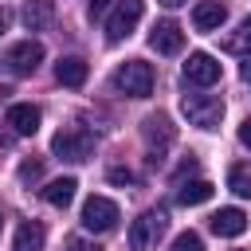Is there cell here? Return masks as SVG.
<instances>
[{
	"instance_id": "obj_1",
	"label": "cell",
	"mask_w": 251,
	"mask_h": 251,
	"mask_svg": "<svg viewBox=\"0 0 251 251\" xmlns=\"http://www.w3.org/2000/svg\"><path fill=\"white\" fill-rule=\"evenodd\" d=\"M169 231V216L161 212V208H149V212H141L133 224H129V251H153L157 247V239Z\"/></svg>"
},
{
	"instance_id": "obj_2",
	"label": "cell",
	"mask_w": 251,
	"mask_h": 251,
	"mask_svg": "<svg viewBox=\"0 0 251 251\" xmlns=\"http://www.w3.org/2000/svg\"><path fill=\"white\" fill-rule=\"evenodd\" d=\"M51 153L55 157H63V161H90V153H94V137H90V129H82V126H63L55 137H51Z\"/></svg>"
},
{
	"instance_id": "obj_3",
	"label": "cell",
	"mask_w": 251,
	"mask_h": 251,
	"mask_svg": "<svg viewBox=\"0 0 251 251\" xmlns=\"http://www.w3.org/2000/svg\"><path fill=\"white\" fill-rule=\"evenodd\" d=\"M114 86L129 98H149L153 94V67L145 59H129L114 71Z\"/></svg>"
},
{
	"instance_id": "obj_4",
	"label": "cell",
	"mask_w": 251,
	"mask_h": 251,
	"mask_svg": "<svg viewBox=\"0 0 251 251\" xmlns=\"http://www.w3.org/2000/svg\"><path fill=\"white\" fill-rule=\"evenodd\" d=\"M180 110H184V118H188L192 126H200V129H216L220 118H224V102H220L216 94H184V98H180Z\"/></svg>"
},
{
	"instance_id": "obj_5",
	"label": "cell",
	"mask_w": 251,
	"mask_h": 251,
	"mask_svg": "<svg viewBox=\"0 0 251 251\" xmlns=\"http://www.w3.org/2000/svg\"><path fill=\"white\" fill-rule=\"evenodd\" d=\"M141 12H145V0H118V8H114L110 20H106V39H110V43L129 39L133 27L141 24Z\"/></svg>"
},
{
	"instance_id": "obj_6",
	"label": "cell",
	"mask_w": 251,
	"mask_h": 251,
	"mask_svg": "<svg viewBox=\"0 0 251 251\" xmlns=\"http://www.w3.org/2000/svg\"><path fill=\"white\" fill-rule=\"evenodd\" d=\"M141 133H145V141H149V165H157L161 153H165V149L173 145V137H176V129H173V122H169L165 114H149L145 126H141Z\"/></svg>"
},
{
	"instance_id": "obj_7",
	"label": "cell",
	"mask_w": 251,
	"mask_h": 251,
	"mask_svg": "<svg viewBox=\"0 0 251 251\" xmlns=\"http://www.w3.org/2000/svg\"><path fill=\"white\" fill-rule=\"evenodd\" d=\"M118 224V204L110 196H90L82 204V227L86 231H110Z\"/></svg>"
},
{
	"instance_id": "obj_8",
	"label": "cell",
	"mask_w": 251,
	"mask_h": 251,
	"mask_svg": "<svg viewBox=\"0 0 251 251\" xmlns=\"http://www.w3.org/2000/svg\"><path fill=\"white\" fill-rule=\"evenodd\" d=\"M184 82L188 86H212V82H220V63L208 51H192L188 63H184Z\"/></svg>"
},
{
	"instance_id": "obj_9",
	"label": "cell",
	"mask_w": 251,
	"mask_h": 251,
	"mask_svg": "<svg viewBox=\"0 0 251 251\" xmlns=\"http://www.w3.org/2000/svg\"><path fill=\"white\" fill-rule=\"evenodd\" d=\"M149 47L161 51V55H176V51L184 47V31H180V24H176V20H161V24H153V31H149Z\"/></svg>"
},
{
	"instance_id": "obj_10",
	"label": "cell",
	"mask_w": 251,
	"mask_h": 251,
	"mask_svg": "<svg viewBox=\"0 0 251 251\" xmlns=\"http://www.w3.org/2000/svg\"><path fill=\"white\" fill-rule=\"evenodd\" d=\"M39 63H43V43H35V39H24V43H16L8 51V67L16 75H35Z\"/></svg>"
},
{
	"instance_id": "obj_11",
	"label": "cell",
	"mask_w": 251,
	"mask_h": 251,
	"mask_svg": "<svg viewBox=\"0 0 251 251\" xmlns=\"http://www.w3.org/2000/svg\"><path fill=\"white\" fill-rule=\"evenodd\" d=\"M8 126L16 137H31L39 129V110L31 102H16V106H8Z\"/></svg>"
},
{
	"instance_id": "obj_12",
	"label": "cell",
	"mask_w": 251,
	"mask_h": 251,
	"mask_svg": "<svg viewBox=\"0 0 251 251\" xmlns=\"http://www.w3.org/2000/svg\"><path fill=\"white\" fill-rule=\"evenodd\" d=\"M224 20H227V8H224L220 0H200V4L192 8V27H196V31H216Z\"/></svg>"
},
{
	"instance_id": "obj_13",
	"label": "cell",
	"mask_w": 251,
	"mask_h": 251,
	"mask_svg": "<svg viewBox=\"0 0 251 251\" xmlns=\"http://www.w3.org/2000/svg\"><path fill=\"white\" fill-rule=\"evenodd\" d=\"M212 231H216V235H227V239L243 235V231H247V212H239V208H220V212L212 216Z\"/></svg>"
},
{
	"instance_id": "obj_14",
	"label": "cell",
	"mask_w": 251,
	"mask_h": 251,
	"mask_svg": "<svg viewBox=\"0 0 251 251\" xmlns=\"http://www.w3.org/2000/svg\"><path fill=\"white\" fill-rule=\"evenodd\" d=\"M55 20V0H27L24 4V27L27 31H43Z\"/></svg>"
},
{
	"instance_id": "obj_15",
	"label": "cell",
	"mask_w": 251,
	"mask_h": 251,
	"mask_svg": "<svg viewBox=\"0 0 251 251\" xmlns=\"http://www.w3.org/2000/svg\"><path fill=\"white\" fill-rule=\"evenodd\" d=\"M55 78H59L63 86L78 90V86L86 82V63H82L78 55H67V59H59V63H55Z\"/></svg>"
},
{
	"instance_id": "obj_16",
	"label": "cell",
	"mask_w": 251,
	"mask_h": 251,
	"mask_svg": "<svg viewBox=\"0 0 251 251\" xmlns=\"http://www.w3.org/2000/svg\"><path fill=\"white\" fill-rule=\"evenodd\" d=\"M12 251H43V224H39V220H24V224L16 227Z\"/></svg>"
},
{
	"instance_id": "obj_17",
	"label": "cell",
	"mask_w": 251,
	"mask_h": 251,
	"mask_svg": "<svg viewBox=\"0 0 251 251\" xmlns=\"http://www.w3.org/2000/svg\"><path fill=\"white\" fill-rule=\"evenodd\" d=\"M75 188H78L75 176H55V180L43 188V200H47L51 208H67V204L75 200Z\"/></svg>"
},
{
	"instance_id": "obj_18",
	"label": "cell",
	"mask_w": 251,
	"mask_h": 251,
	"mask_svg": "<svg viewBox=\"0 0 251 251\" xmlns=\"http://www.w3.org/2000/svg\"><path fill=\"white\" fill-rule=\"evenodd\" d=\"M212 192H216V188H212L208 180H184V184L176 188V204H180V208H196V204H208Z\"/></svg>"
},
{
	"instance_id": "obj_19",
	"label": "cell",
	"mask_w": 251,
	"mask_h": 251,
	"mask_svg": "<svg viewBox=\"0 0 251 251\" xmlns=\"http://www.w3.org/2000/svg\"><path fill=\"white\" fill-rule=\"evenodd\" d=\"M227 188H231L235 196H251V165H231Z\"/></svg>"
},
{
	"instance_id": "obj_20",
	"label": "cell",
	"mask_w": 251,
	"mask_h": 251,
	"mask_svg": "<svg viewBox=\"0 0 251 251\" xmlns=\"http://www.w3.org/2000/svg\"><path fill=\"white\" fill-rule=\"evenodd\" d=\"M224 47H227V51H235V55H251V20H247V24H239V27L224 39Z\"/></svg>"
},
{
	"instance_id": "obj_21",
	"label": "cell",
	"mask_w": 251,
	"mask_h": 251,
	"mask_svg": "<svg viewBox=\"0 0 251 251\" xmlns=\"http://www.w3.org/2000/svg\"><path fill=\"white\" fill-rule=\"evenodd\" d=\"M173 251H204V243H200L196 231H180V235L173 239Z\"/></svg>"
},
{
	"instance_id": "obj_22",
	"label": "cell",
	"mask_w": 251,
	"mask_h": 251,
	"mask_svg": "<svg viewBox=\"0 0 251 251\" xmlns=\"http://www.w3.org/2000/svg\"><path fill=\"white\" fill-rule=\"evenodd\" d=\"M43 176V161H24L20 165V180L24 184H31V180H39Z\"/></svg>"
},
{
	"instance_id": "obj_23",
	"label": "cell",
	"mask_w": 251,
	"mask_h": 251,
	"mask_svg": "<svg viewBox=\"0 0 251 251\" xmlns=\"http://www.w3.org/2000/svg\"><path fill=\"white\" fill-rule=\"evenodd\" d=\"M67 251H102V247L90 243V239H82V235H71V239H67Z\"/></svg>"
},
{
	"instance_id": "obj_24",
	"label": "cell",
	"mask_w": 251,
	"mask_h": 251,
	"mask_svg": "<svg viewBox=\"0 0 251 251\" xmlns=\"http://www.w3.org/2000/svg\"><path fill=\"white\" fill-rule=\"evenodd\" d=\"M106 176H110L114 184H133V173H129V169H122V165H114V169H110Z\"/></svg>"
},
{
	"instance_id": "obj_25",
	"label": "cell",
	"mask_w": 251,
	"mask_h": 251,
	"mask_svg": "<svg viewBox=\"0 0 251 251\" xmlns=\"http://www.w3.org/2000/svg\"><path fill=\"white\" fill-rule=\"evenodd\" d=\"M106 8H110V0H90V20H98Z\"/></svg>"
},
{
	"instance_id": "obj_26",
	"label": "cell",
	"mask_w": 251,
	"mask_h": 251,
	"mask_svg": "<svg viewBox=\"0 0 251 251\" xmlns=\"http://www.w3.org/2000/svg\"><path fill=\"white\" fill-rule=\"evenodd\" d=\"M239 141H243V145H247V149H251V118H247V122H243V126H239Z\"/></svg>"
},
{
	"instance_id": "obj_27",
	"label": "cell",
	"mask_w": 251,
	"mask_h": 251,
	"mask_svg": "<svg viewBox=\"0 0 251 251\" xmlns=\"http://www.w3.org/2000/svg\"><path fill=\"white\" fill-rule=\"evenodd\" d=\"M243 82L251 86V63H243Z\"/></svg>"
},
{
	"instance_id": "obj_28",
	"label": "cell",
	"mask_w": 251,
	"mask_h": 251,
	"mask_svg": "<svg viewBox=\"0 0 251 251\" xmlns=\"http://www.w3.org/2000/svg\"><path fill=\"white\" fill-rule=\"evenodd\" d=\"M161 4H165V8H180L184 0H161Z\"/></svg>"
},
{
	"instance_id": "obj_29",
	"label": "cell",
	"mask_w": 251,
	"mask_h": 251,
	"mask_svg": "<svg viewBox=\"0 0 251 251\" xmlns=\"http://www.w3.org/2000/svg\"><path fill=\"white\" fill-rule=\"evenodd\" d=\"M4 24H8V20H4V12H0V31H4Z\"/></svg>"
}]
</instances>
